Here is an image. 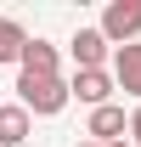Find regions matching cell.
Segmentation results:
<instances>
[{
  "label": "cell",
  "mask_w": 141,
  "mask_h": 147,
  "mask_svg": "<svg viewBox=\"0 0 141 147\" xmlns=\"http://www.w3.org/2000/svg\"><path fill=\"white\" fill-rule=\"evenodd\" d=\"M124 136H130V147H141V108L130 113V130H124Z\"/></svg>",
  "instance_id": "cell-10"
},
{
  "label": "cell",
  "mask_w": 141,
  "mask_h": 147,
  "mask_svg": "<svg viewBox=\"0 0 141 147\" xmlns=\"http://www.w3.org/2000/svg\"><path fill=\"white\" fill-rule=\"evenodd\" d=\"M17 108L28 119H56L68 108V79H34V74H17Z\"/></svg>",
  "instance_id": "cell-1"
},
{
  "label": "cell",
  "mask_w": 141,
  "mask_h": 147,
  "mask_svg": "<svg viewBox=\"0 0 141 147\" xmlns=\"http://www.w3.org/2000/svg\"><path fill=\"white\" fill-rule=\"evenodd\" d=\"M124 130H130V113H124L119 102H107V108H90L85 142H96V147H113V142H124Z\"/></svg>",
  "instance_id": "cell-4"
},
{
  "label": "cell",
  "mask_w": 141,
  "mask_h": 147,
  "mask_svg": "<svg viewBox=\"0 0 141 147\" xmlns=\"http://www.w3.org/2000/svg\"><path fill=\"white\" fill-rule=\"evenodd\" d=\"M68 57H73V68H107L113 62V45L102 40V28H73Z\"/></svg>",
  "instance_id": "cell-5"
},
{
  "label": "cell",
  "mask_w": 141,
  "mask_h": 147,
  "mask_svg": "<svg viewBox=\"0 0 141 147\" xmlns=\"http://www.w3.org/2000/svg\"><path fill=\"white\" fill-rule=\"evenodd\" d=\"M23 45H28V28H23L17 17H0V62H17Z\"/></svg>",
  "instance_id": "cell-9"
},
{
  "label": "cell",
  "mask_w": 141,
  "mask_h": 147,
  "mask_svg": "<svg viewBox=\"0 0 141 147\" xmlns=\"http://www.w3.org/2000/svg\"><path fill=\"white\" fill-rule=\"evenodd\" d=\"M73 147H96V142H73Z\"/></svg>",
  "instance_id": "cell-11"
},
{
  "label": "cell",
  "mask_w": 141,
  "mask_h": 147,
  "mask_svg": "<svg viewBox=\"0 0 141 147\" xmlns=\"http://www.w3.org/2000/svg\"><path fill=\"white\" fill-rule=\"evenodd\" d=\"M102 40L119 51V45H136V34H141V0H107V11H102Z\"/></svg>",
  "instance_id": "cell-2"
},
{
  "label": "cell",
  "mask_w": 141,
  "mask_h": 147,
  "mask_svg": "<svg viewBox=\"0 0 141 147\" xmlns=\"http://www.w3.org/2000/svg\"><path fill=\"white\" fill-rule=\"evenodd\" d=\"M28 136H34V119L17 102H0V147H23Z\"/></svg>",
  "instance_id": "cell-8"
},
{
  "label": "cell",
  "mask_w": 141,
  "mask_h": 147,
  "mask_svg": "<svg viewBox=\"0 0 141 147\" xmlns=\"http://www.w3.org/2000/svg\"><path fill=\"white\" fill-rule=\"evenodd\" d=\"M17 68L34 74V79H62V57H56L51 40H28V45H23V57H17Z\"/></svg>",
  "instance_id": "cell-6"
},
{
  "label": "cell",
  "mask_w": 141,
  "mask_h": 147,
  "mask_svg": "<svg viewBox=\"0 0 141 147\" xmlns=\"http://www.w3.org/2000/svg\"><path fill=\"white\" fill-rule=\"evenodd\" d=\"M113 147H130V142H113Z\"/></svg>",
  "instance_id": "cell-12"
},
{
  "label": "cell",
  "mask_w": 141,
  "mask_h": 147,
  "mask_svg": "<svg viewBox=\"0 0 141 147\" xmlns=\"http://www.w3.org/2000/svg\"><path fill=\"white\" fill-rule=\"evenodd\" d=\"M107 74H113V85H119L124 96H136V108H141V45H119Z\"/></svg>",
  "instance_id": "cell-7"
},
{
  "label": "cell",
  "mask_w": 141,
  "mask_h": 147,
  "mask_svg": "<svg viewBox=\"0 0 141 147\" xmlns=\"http://www.w3.org/2000/svg\"><path fill=\"white\" fill-rule=\"evenodd\" d=\"M113 74L107 68H73V79H68V102H85V108H107L113 102Z\"/></svg>",
  "instance_id": "cell-3"
}]
</instances>
